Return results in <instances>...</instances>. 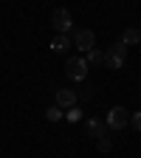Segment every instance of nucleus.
I'll return each mask as SVG.
<instances>
[{
    "label": "nucleus",
    "instance_id": "ddd939ff",
    "mask_svg": "<svg viewBox=\"0 0 141 158\" xmlns=\"http://www.w3.org/2000/svg\"><path fill=\"white\" fill-rule=\"evenodd\" d=\"M65 116H68V122H82V110H79V107L65 110Z\"/></svg>",
    "mask_w": 141,
    "mask_h": 158
},
{
    "label": "nucleus",
    "instance_id": "39448f33",
    "mask_svg": "<svg viewBox=\"0 0 141 158\" xmlns=\"http://www.w3.org/2000/svg\"><path fill=\"white\" fill-rule=\"evenodd\" d=\"M73 45H76L79 51H85V54L93 51V48H96V34H93L90 28H79V31L73 34Z\"/></svg>",
    "mask_w": 141,
    "mask_h": 158
},
{
    "label": "nucleus",
    "instance_id": "0eeeda50",
    "mask_svg": "<svg viewBox=\"0 0 141 158\" xmlns=\"http://www.w3.org/2000/svg\"><path fill=\"white\" fill-rule=\"evenodd\" d=\"M85 130H88V135H93V138L110 135V130H107V124H105V118H88V122H85Z\"/></svg>",
    "mask_w": 141,
    "mask_h": 158
},
{
    "label": "nucleus",
    "instance_id": "7ed1b4c3",
    "mask_svg": "<svg viewBox=\"0 0 141 158\" xmlns=\"http://www.w3.org/2000/svg\"><path fill=\"white\" fill-rule=\"evenodd\" d=\"M88 59L85 56H71L68 59V65H65V73L71 82H85V76H88Z\"/></svg>",
    "mask_w": 141,
    "mask_h": 158
},
{
    "label": "nucleus",
    "instance_id": "f8f14e48",
    "mask_svg": "<svg viewBox=\"0 0 141 158\" xmlns=\"http://www.w3.org/2000/svg\"><path fill=\"white\" fill-rule=\"evenodd\" d=\"M96 150H99V152H110V150H113V141H110V135H102V138H96Z\"/></svg>",
    "mask_w": 141,
    "mask_h": 158
},
{
    "label": "nucleus",
    "instance_id": "423d86ee",
    "mask_svg": "<svg viewBox=\"0 0 141 158\" xmlns=\"http://www.w3.org/2000/svg\"><path fill=\"white\" fill-rule=\"evenodd\" d=\"M56 107H62V110H71V107H76V102H79V93L76 90H71V88H62V90H56Z\"/></svg>",
    "mask_w": 141,
    "mask_h": 158
},
{
    "label": "nucleus",
    "instance_id": "1a4fd4ad",
    "mask_svg": "<svg viewBox=\"0 0 141 158\" xmlns=\"http://www.w3.org/2000/svg\"><path fill=\"white\" fill-rule=\"evenodd\" d=\"M122 43H124L127 48H130V45H138V43H141V31H138V28H124Z\"/></svg>",
    "mask_w": 141,
    "mask_h": 158
},
{
    "label": "nucleus",
    "instance_id": "4468645a",
    "mask_svg": "<svg viewBox=\"0 0 141 158\" xmlns=\"http://www.w3.org/2000/svg\"><path fill=\"white\" fill-rule=\"evenodd\" d=\"M130 124H133L135 130H141V110H135V113H130Z\"/></svg>",
    "mask_w": 141,
    "mask_h": 158
},
{
    "label": "nucleus",
    "instance_id": "9d476101",
    "mask_svg": "<svg viewBox=\"0 0 141 158\" xmlns=\"http://www.w3.org/2000/svg\"><path fill=\"white\" fill-rule=\"evenodd\" d=\"M88 65H102L105 62V51H99V48H93V51H88Z\"/></svg>",
    "mask_w": 141,
    "mask_h": 158
},
{
    "label": "nucleus",
    "instance_id": "f03ea898",
    "mask_svg": "<svg viewBox=\"0 0 141 158\" xmlns=\"http://www.w3.org/2000/svg\"><path fill=\"white\" fill-rule=\"evenodd\" d=\"M105 124H107V130H113V133L124 130V127L130 124V110H127V107H122V105L110 107V110H107V116H105Z\"/></svg>",
    "mask_w": 141,
    "mask_h": 158
},
{
    "label": "nucleus",
    "instance_id": "9b49d317",
    "mask_svg": "<svg viewBox=\"0 0 141 158\" xmlns=\"http://www.w3.org/2000/svg\"><path fill=\"white\" fill-rule=\"evenodd\" d=\"M62 116H65V110H62V107H56V105H51V107L45 110V118H48V122H59Z\"/></svg>",
    "mask_w": 141,
    "mask_h": 158
},
{
    "label": "nucleus",
    "instance_id": "f257e3e1",
    "mask_svg": "<svg viewBox=\"0 0 141 158\" xmlns=\"http://www.w3.org/2000/svg\"><path fill=\"white\" fill-rule=\"evenodd\" d=\"M124 62H127V45L118 40V43H113V45L105 51V62H102V65L110 68V71H118Z\"/></svg>",
    "mask_w": 141,
    "mask_h": 158
},
{
    "label": "nucleus",
    "instance_id": "6e6552de",
    "mask_svg": "<svg viewBox=\"0 0 141 158\" xmlns=\"http://www.w3.org/2000/svg\"><path fill=\"white\" fill-rule=\"evenodd\" d=\"M68 45H71L68 34H56V37L51 40V45H48V48H51L54 54H65V51H68Z\"/></svg>",
    "mask_w": 141,
    "mask_h": 158
},
{
    "label": "nucleus",
    "instance_id": "20e7f679",
    "mask_svg": "<svg viewBox=\"0 0 141 158\" xmlns=\"http://www.w3.org/2000/svg\"><path fill=\"white\" fill-rule=\"evenodd\" d=\"M51 26L56 28V34H68V31L73 28V17H71V11H68V9H54V14H51Z\"/></svg>",
    "mask_w": 141,
    "mask_h": 158
}]
</instances>
